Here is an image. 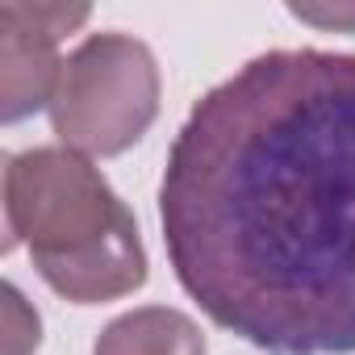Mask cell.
Returning a JSON list of instances; mask_svg holds the SVG:
<instances>
[{
	"mask_svg": "<svg viewBox=\"0 0 355 355\" xmlns=\"http://www.w3.org/2000/svg\"><path fill=\"white\" fill-rule=\"evenodd\" d=\"M159 222L214 326L272 355H351L355 55L268 51L209 88L167 150Z\"/></svg>",
	"mask_w": 355,
	"mask_h": 355,
	"instance_id": "6da1fadb",
	"label": "cell"
},
{
	"mask_svg": "<svg viewBox=\"0 0 355 355\" xmlns=\"http://www.w3.org/2000/svg\"><path fill=\"white\" fill-rule=\"evenodd\" d=\"M5 247H26L38 276L71 305L117 301L146 284L134 214L101 167L71 146H34L5 159Z\"/></svg>",
	"mask_w": 355,
	"mask_h": 355,
	"instance_id": "7a4b0ae2",
	"label": "cell"
},
{
	"mask_svg": "<svg viewBox=\"0 0 355 355\" xmlns=\"http://www.w3.org/2000/svg\"><path fill=\"white\" fill-rule=\"evenodd\" d=\"M159 117V63L130 34H88L59 71L51 125L80 155H121Z\"/></svg>",
	"mask_w": 355,
	"mask_h": 355,
	"instance_id": "3957f363",
	"label": "cell"
},
{
	"mask_svg": "<svg viewBox=\"0 0 355 355\" xmlns=\"http://www.w3.org/2000/svg\"><path fill=\"white\" fill-rule=\"evenodd\" d=\"M88 21V5H0V121L51 109L63 59L59 38Z\"/></svg>",
	"mask_w": 355,
	"mask_h": 355,
	"instance_id": "277c9868",
	"label": "cell"
},
{
	"mask_svg": "<svg viewBox=\"0 0 355 355\" xmlns=\"http://www.w3.org/2000/svg\"><path fill=\"white\" fill-rule=\"evenodd\" d=\"M92 355H209L201 326L167 305H142L113 318L101 334Z\"/></svg>",
	"mask_w": 355,
	"mask_h": 355,
	"instance_id": "5b68a950",
	"label": "cell"
},
{
	"mask_svg": "<svg viewBox=\"0 0 355 355\" xmlns=\"http://www.w3.org/2000/svg\"><path fill=\"white\" fill-rule=\"evenodd\" d=\"M293 17H301V21H313V26L355 30V9H305V5H293Z\"/></svg>",
	"mask_w": 355,
	"mask_h": 355,
	"instance_id": "8992f818",
	"label": "cell"
}]
</instances>
